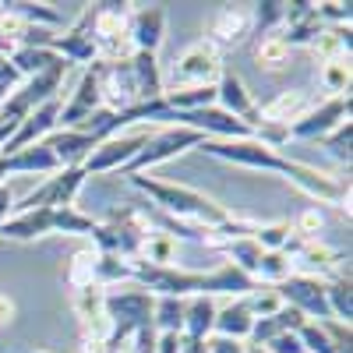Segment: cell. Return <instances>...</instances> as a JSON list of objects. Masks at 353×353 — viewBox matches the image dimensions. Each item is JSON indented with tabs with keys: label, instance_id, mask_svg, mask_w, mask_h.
I'll return each instance as SVG.
<instances>
[{
	"label": "cell",
	"instance_id": "44dd1931",
	"mask_svg": "<svg viewBox=\"0 0 353 353\" xmlns=\"http://www.w3.org/2000/svg\"><path fill=\"white\" fill-rule=\"evenodd\" d=\"M209 32H212L209 43H216V46H219V43H241V39L251 32V11H248V8H233V4L219 8Z\"/></svg>",
	"mask_w": 353,
	"mask_h": 353
},
{
	"label": "cell",
	"instance_id": "6da1fadb",
	"mask_svg": "<svg viewBox=\"0 0 353 353\" xmlns=\"http://www.w3.org/2000/svg\"><path fill=\"white\" fill-rule=\"evenodd\" d=\"M201 152L212 156V159H223V163H233V166H251V170H272V173H283L286 181L297 184V191H304L311 201L318 205H339L346 201V188L339 181H332L329 173L321 170H311V166H301L286 156H279L276 149H269L265 141L258 138H241V141H201Z\"/></svg>",
	"mask_w": 353,
	"mask_h": 353
},
{
	"label": "cell",
	"instance_id": "4316f807",
	"mask_svg": "<svg viewBox=\"0 0 353 353\" xmlns=\"http://www.w3.org/2000/svg\"><path fill=\"white\" fill-rule=\"evenodd\" d=\"M184 307H188V301H181V297H156L152 329L156 332H181L184 336Z\"/></svg>",
	"mask_w": 353,
	"mask_h": 353
},
{
	"label": "cell",
	"instance_id": "f1b7e54d",
	"mask_svg": "<svg viewBox=\"0 0 353 353\" xmlns=\"http://www.w3.org/2000/svg\"><path fill=\"white\" fill-rule=\"evenodd\" d=\"M124 279H134V265L117 258V254H99L96 251V286H110V283H124Z\"/></svg>",
	"mask_w": 353,
	"mask_h": 353
},
{
	"label": "cell",
	"instance_id": "8992f818",
	"mask_svg": "<svg viewBox=\"0 0 353 353\" xmlns=\"http://www.w3.org/2000/svg\"><path fill=\"white\" fill-rule=\"evenodd\" d=\"M201 141H205V134H198L191 128H166V131H159V134H152L149 141H145V149L124 166V173L138 176V173L152 170V166H159V163H166L173 156L188 152V149H198Z\"/></svg>",
	"mask_w": 353,
	"mask_h": 353
},
{
	"label": "cell",
	"instance_id": "b9f144b4",
	"mask_svg": "<svg viewBox=\"0 0 353 353\" xmlns=\"http://www.w3.org/2000/svg\"><path fill=\"white\" fill-rule=\"evenodd\" d=\"M325 226V216L318 212V205L314 209H304L301 216H297V223H293V233H297L301 241H314V233Z\"/></svg>",
	"mask_w": 353,
	"mask_h": 353
},
{
	"label": "cell",
	"instance_id": "7dc6e473",
	"mask_svg": "<svg viewBox=\"0 0 353 353\" xmlns=\"http://www.w3.org/2000/svg\"><path fill=\"white\" fill-rule=\"evenodd\" d=\"M11 209H14V191L8 188V184H0V226L8 223V216H11Z\"/></svg>",
	"mask_w": 353,
	"mask_h": 353
},
{
	"label": "cell",
	"instance_id": "1f68e13d",
	"mask_svg": "<svg viewBox=\"0 0 353 353\" xmlns=\"http://www.w3.org/2000/svg\"><path fill=\"white\" fill-rule=\"evenodd\" d=\"M226 254H230V265H237L241 272H248L254 279V269H258V261H261V248L254 237H237V241H230L226 244Z\"/></svg>",
	"mask_w": 353,
	"mask_h": 353
},
{
	"label": "cell",
	"instance_id": "e0dca14e",
	"mask_svg": "<svg viewBox=\"0 0 353 353\" xmlns=\"http://www.w3.org/2000/svg\"><path fill=\"white\" fill-rule=\"evenodd\" d=\"M254 290H258V283L248 272H241L237 265H230V261L216 265V269H209V272H201V279H198L201 297H212V293H237V297H248V293H254Z\"/></svg>",
	"mask_w": 353,
	"mask_h": 353
},
{
	"label": "cell",
	"instance_id": "816d5d0a",
	"mask_svg": "<svg viewBox=\"0 0 353 353\" xmlns=\"http://www.w3.org/2000/svg\"><path fill=\"white\" fill-rule=\"evenodd\" d=\"M4 68H8V57H4V53H0V71H4Z\"/></svg>",
	"mask_w": 353,
	"mask_h": 353
},
{
	"label": "cell",
	"instance_id": "7a4b0ae2",
	"mask_svg": "<svg viewBox=\"0 0 353 353\" xmlns=\"http://www.w3.org/2000/svg\"><path fill=\"white\" fill-rule=\"evenodd\" d=\"M131 184L141 191V194H149L156 205H159V212L170 216V219H181V223H191V226H201V230H226L230 226V212L223 209V205H216L209 194H201L194 188H184V184H166V181H152V176H131Z\"/></svg>",
	"mask_w": 353,
	"mask_h": 353
},
{
	"label": "cell",
	"instance_id": "4fadbf2b",
	"mask_svg": "<svg viewBox=\"0 0 353 353\" xmlns=\"http://www.w3.org/2000/svg\"><path fill=\"white\" fill-rule=\"evenodd\" d=\"M321 32H325V25H321L314 4H304V0H297V4H286L279 39H283L290 50H293V46H311Z\"/></svg>",
	"mask_w": 353,
	"mask_h": 353
},
{
	"label": "cell",
	"instance_id": "5bb4252c",
	"mask_svg": "<svg viewBox=\"0 0 353 353\" xmlns=\"http://www.w3.org/2000/svg\"><path fill=\"white\" fill-rule=\"evenodd\" d=\"M307 110H311V96L304 92V88H290V92H279L272 103L258 106V128H279V131H286L290 124H297Z\"/></svg>",
	"mask_w": 353,
	"mask_h": 353
},
{
	"label": "cell",
	"instance_id": "f6af8a7d",
	"mask_svg": "<svg viewBox=\"0 0 353 353\" xmlns=\"http://www.w3.org/2000/svg\"><path fill=\"white\" fill-rule=\"evenodd\" d=\"M205 350L209 353H248V346L241 339H226V336H209L205 339Z\"/></svg>",
	"mask_w": 353,
	"mask_h": 353
},
{
	"label": "cell",
	"instance_id": "484cf974",
	"mask_svg": "<svg viewBox=\"0 0 353 353\" xmlns=\"http://www.w3.org/2000/svg\"><path fill=\"white\" fill-rule=\"evenodd\" d=\"M131 68H134V78L141 88V103L159 99L163 96V74L156 64V53H131Z\"/></svg>",
	"mask_w": 353,
	"mask_h": 353
},
{
	"label": "cell",
	"instance_id": "f5cc1de1",
	"mask_svg": "<svg viewBox=\"0 0 353 353\" xmlns=\"http://www.w3.org/2000/svg\"><path fill=\"white\" fill-rule=\"evenodd\" d=\"M248 353H265V350L261 346H248Z\"/></svg>",
	"mask_w": 353,
	"mask_h": 353
},
{
	"label": "cell",
	"instance_id": "f35d334b",
	"mask_svg": "<svg viewBox=\"0 0 353 353\" xmlns=\"http://www.w3.org/2000/svg\"><path fill=\"white\" fill-rule=\"evenodd\" d=\"M321 85H325L329 92H336V96H346V88H350V61H329L325 68H321Z\"/></svg>",
	"mask_w": 353,
	"mask_h": 353
},
{
	"label": "cell",
	"instance_id": "52a82bcc",
	"mask_svg": "<svg viewBox=\"0 0 353 353\" xmlns=\"http://www.w3.org/2000/svg\"><path fill=\"white\" fill-rule=\"evenodd\" d=\"M279 301L297 307L304 318H314V321H329L332 311H329V301H325V279L321 276H286L279 286Z\"/></svg>",
	"mask_w": 353,
	"mask_h": 353
},
{
	"label": "cell",
	"instance_id": "2e32d148",
	"mask_svg": "<svg viewBox=\"0 0 353 353\" xmlns=\"http://www.w3.org/2000/svg\"><path fill=\"white\" fill-rule=\"evenodd\" d=\"M163 32H166V11H163V8H141V11H131L128 39H131L134 53H156L159 43H163Z\"/></svg>",
	"mask_w": 353,
	"mask_h": 353
},
{
	"label": "cell",
	"instance_id": "ac0fdd59",
	"mask_svg": "<svg viewBox=\"0 0 353 353\" xmlns=\"http://www.w3.org/2000/svg\"><path fill=\"white\" fill-rule=\"evenodd\" d=\"M46 141V149L57 156V163H61V170H68V166H81L85 159H88V152L96 149V141L88 138V134H81V131H53V134H46L43 138Z\"/></svg>",
	"mask_w": 353,
	"mask_h": 353
},
{
	"label": "cell",
	"instance_id": "ffe728a7",
	"mask_svg": "<svg viewBox=\"0 0 353 353\" xmlns=\"http://www.w3.org/2000/svg\"><path fill=\"white\" fill-rule=\"evenodd\" d=\"M304 314L297 311V307H290V304H283L276 314H269V318H254V325H251V346H265L269 339H276V336H283V332H297L301 325H304Z\"/></svg>",
	"mask_w": 353,
	"mask_h": 353
},
{
	"label": "cell",
	"instance_id": "e575fe53",
	"mask_svg": "<svg viewBox=\"0 0 353 353\" xmlns=\"http://www.w3.org/2000/svg\"><path fill=\"white\" fill-rule=\"evenodd\" d=\"M138 261H145V265H173L176 261V241L166 237V233H149Z\"/></svg>",
	"mask_w": 353,
	"mask_h": 353
},
{
	"label": "cell",
	"instance_id": "603a6c76",
	"mask_svg": "<svg viewBox=\"0 0 353 353\" xmlns=\"http://www.w3.org/2000/svg\"><path fill=\"white\" fill-rule=\"evenodd\" d=\"M8 64H11L21 78H36V74H43V71H50V68H57V64H64V57L53 53V50H46V46H18V50L8 57Z\"/></svg>",
	"mask_w": 353,
	"mask_h": 353
},
{
	"label": "cell",
	"instance_id": "277c9868",
	"mask_svg": "<svg viewBox=\"0 0 353 353\" xmlns=\"http://www.w3.org/2000/svg\"><path fill=\"white\" fill-rule=\"evenodd\" d=\"M223 74V57L219 46L201 39L191 50H184L173 61L170 74L163 78V92H176V88H201V85H216V78Z\"/></svg>",
	"mask_w": 353,
	"mask_h": 353
},
{
	"label": "cell",
	"instance_id": "f907efd6",
	"mask_svg": "<svg viewBox=\"0 0 353 353\" xmlns=\"http://www.w3.org/2000/svg\"><path fill=\"white\" fill-rule=\"evenodd\" d=\"M4 176H8V173H4V156H0V184H4Z\"/></svg>",
	"mask_w": 353,
	"mask_h": 353
},
{
	"label": "cell",
	"instance_id": "d590c367",
	"mask_svg": "<svg viewBox=\"0 0 353 353\" xmlns=\"http://www.w3.org/2000/svg\"><path fill=\"white\" fill-rule=\"evenodd\" d=\"M286 276H290V258H286L283 251H265L261 261H258V269H254V283H272V286H279Z\"/></svg>",
	"mask_w": 353,
	"mask_h": 353
},
{
	"label": "cell",
	"instance_id": "836d02e7",
	"mask_svg": "<svg viewBox=\"0 0 353 353\" xmlns=\"http://www.w3.org/2000/svg\"><path fill=\"white\" fill-rule=\"evenodd\" d=\"M96 226H99V223H96L92 216L78 212L74 205H64V209H53V233H88V237H92Z\"/></svg>",
	"mask_w": 353,
	"mask_h": 353
},
{
	"label": "cell",
	"instance_id": "60d3db41",
	"mask_svg": "<svg viewBox=\"0 0 353 353\" xmlns=\"http://www.w3.org/2000/svg\"><path fill=\"white\" fill-rule=\"evenodd\" d=\"M244 304H248V311L254 314V318H269V314H276L279 307H283V301H279V293L276 290H254V293H248L244 297Z\"/></svg>",
	"mask_w": 353,
	"mask_h": 353
},
{
	"label": "cell",
	"instance_id": "681fc988",
	"mask_svg": "<svg viewBox=\"0 0 353 353\" xmlns=\"http://www.w3.org/2000/svg\"><path fill=\"white\" fill-rule=\"evenodd\" d=\"M181 353H209V350H205V339H191V336H184V339H181Z\"/></svg>",
	"mask_w": 353,
	"mask_h": 353
},
{
	"label": "cell",
	"instance_id": "83f0119b",
	"mask_svg": "<svg viewBox=\"0 0 353 353\" xmlns=\"http://www.w3.org/2000/svg\"><path fill=\"white\" fill-rule=\"evenodd\" d=\"M68 286H71V290L96 286V251H92V248L74 251V258H71V265H68Z\"/></svg>",
	"mask_w": 353,
	"mask_h": 353
},
{
	"label": "cell",
	"instance_id": "cb8c5ba5",
	"mask_svg": "<svg viewBox=\"0 0 353 353\" xmlns=\"http://www.w3.org/2000/svg\"><path fill=\"white\" fill-rule=\"evenodd\" d=\"M251 325H254V314L248 311L244 301H233L226 307L216 311V325H212V336H226V339H248L251 336Z\"/></svg>",
	"mask_w": 353,
	"mask_h": 353
},
{
	"label": "cell",
	"instance_id": "7c38bea8",
	"mask_svg": "<svg viewBox=\"0 0 353 353\" xmlns=\"http://www.w3.org/2000/svg\"><path fill=\"white\" fill-rule=\"evenodd\" d=\"M216 106L226 110L230 117H237V121L248 124L251 131L258 128V103L251 99V92L244 88V81L233 74V71H226V68H223V74H219V81H216Z\"/></svg>",
	"mask_w": 353,
	"mask_h": 353
},
{
	"label": "cell",
	"instance_id": "bcb514c9",
	"mask_svg": "<svg viewBox=\"0 0 353 353\" xmlns=\"http://www.w3.org/2000/svg\"><path fill=\"white\" fill-rule=\"evenodd\" d=\"M181 332H156V353H181Z\"/></svg>",
	"mask_w": 353,
	"mask_h": 353
},
{
	"label": "cell",
	"instance_id": "8fae6325",
	"mask_svg": "<svg viewBox=\"0 0 353 353\" xmlns=\"http://www.w3.org/2000/svg\"><path fill=\"white\" fill-rule=\"evenodd\" d=\"M57 117H61V96H53L50 103H43V106H36L32 113H28L25 124L14 131V138L4 145V149H0V156H14V152L28 149V145H39L46 134H53Z\"/></svg>",
	"mask_w": 353,
	"mask_h": 353
},
{
	"label": "cell",
	"instance_id": "3957f363",
	"mask_svg": "<svg viewBox=\"0 0 353 353\" xmlns=\"http://www.w3.org/2000/svg\"><path fill=\"white\" fill-rule=\"evenodd\" d=\"M152 307H156V297H152L149 290H141V286L103 293V311H106L110 325H113L106 346L124 343V339H131L141 325H149V321H152Z\"/></svg>",
	"mask_w": 353,
	"mask_h": 353
},
{
	"label": "cell",
	"instance_id": "8d00e7d4",
	"mask_svg": "<svg viewBox=\"0 0 353 353\" xmlns=\"http://www.w3.org/2000/svg\"><path fill=\"white\" fill-rule=\"evenodd\" d=\"M297 339H301L304 353H336V346H332L329 332L321 329L318 321H304V325L297 329Z\"/></svg>",
	"mask_w": 353,
	"mask_h": 353
},
{
	"label": "cell",
	"instance_id": "7bdbcfd3",
	"mask_svg": "<svg viewBox=\"0 0 353 353\" xmlns=\"http://www.w3.org/2000/svg\"><path fill=\"white\" fill-rule=\"evenodd\" d=\"M314 11H318V18H321V25L325 21H336V28H350V4H314Z\"/></svg>",
	"mask_w": 353,
	"mask_h": 353
},
{
	"label": "cell",
	"instance_id": "74e56055",
	"mask_svg": "<svg viewBox=\"0 0 353 353\" xmlns=\"http://www.w3.org/2000/svg\"><path fill=\"white\" fill-rule=\"evenodd\" d=\"M293 237V226L290 223H272V226H258L254 230V241L261 251H283V244Z\"/></svg>",
	"mask_w": 353,
	"mask_h": 353
},
{
	"label": "cell",
	"instance_id": "d6a6232c",
	"mask_svg": "<svg viewBox=\"0 0 353 353\" xmlns=\"http://www.w3.org/2000/svg\"><path fill=\"white\" fill-rule=\"evenodd\" d=\"M283 11L286 4H279V0H261V4H254L251 11V28H254V36H272L276 28H283Z\"/></svg>",
	"mask_w": 353,
	"mask_h": 353
},
{
	"label": "cell",
	"instance_id": "d4e9b609",
	"mask_svg": "<svg viewBox=\"0 0 353 353\" xmlns=\"http://www.w3.org/2000/svg\"><path fill=\"white\" fill-rule=\"evenodd\" d=\"M216 301L212 297H191L188 307H184V336L191 339H209L212 336V325H216Z\"/></svg>",
	"mask_w": 353,
	"mask_h": 353
},
{
	"label": "cell",
	"instance_id": "f546056e",
	"mask_svg": "<svg viewBox=\"0 0 353 353\" xmlns=\"http://www.w3.org/2000/svg\"><path fill=\"white\" fill-rule=\"evenodd\" d=\"M325 301H329L332 321H339V325H350V318H353V290H350V279L325 283Z\"/></svg>",
	"mask_w": 353,
	"mask_h": 353
},
{
	"label": "cell",
	"instance_id": "7402d4cb",
	"mask_svg": "<svg viewBox=\"0 0 353 353\" xmlns=\"http://www.w3.org/2000/svg\"><path fill=\"white\" fill-rule=\"evenodd\" d=\"M4 173H61V163L46 149V141H39L14 156H4Z\"/></svg>",
	"mask_w": 353,
	"mask_h": 353
},
{
	"label": "cell",
	"instance_id": "5b68a950",
	"mask_svg": "<svg viewBox=\"0 0 353 353\" xmlns=\"http://www.w3.org/2000/svg\"><path fill=\"white\" fill-rule=\"evenodd\" d=\"M92 74H96V85H99L103 110L124 113V110L141 103V88H138V78H134V68H131V57L128 61H96Z\"/></svg>",
	"mask_w": 353,
	"mask_h": 353
},
{
	"label": "cell",
	"instance_id": "9a60e30c",
	"mask_svg": "<svg viewBox=\"0 0 353 353\" xmlns=\"http://www.w3.org/2000/svg\"><path fill=\"white\" fill-rule=\"evenodd\" d=\"M96 110H103V99H99V85H96V74L92 68H88L74 88V96L68 106H61V117H57V124H64V131H78L88 117H92Z\"/></svg>",
	"mask_w": 353,
	"mask_h": 353
},
{
	"label": "cell",
	"instance_id": "c3c4849f",
	"mask_svg": "<svg viewBox=\"0 0 353 353\" xmlns=\"http://www.w3.org/2000/svg\"><path fill=\"white\" fill-rule=\"evenodd\" d=\"M11 318H14V304H11L8 297H0V329H8Z\"/></svg>",
	"mask_w": 353,
	"mask_h": 353
},
{
	"label": "cell",
	"instance_id": "d6986e66",
	"mask_svg": "<svg viewBox=\"0 0 353 353\" xmlns=\"http://www.w3.org/2000/svg\"><path fill=\"white\" fill-rule=\"evenodd\" d=\"M46 233H53V209H28L0 226L4 241H36V237H46Z\"/></svg>",
	"mask_w": 353,
	"mask_h": 353
},
{
	"label": "cell",
	"instance_id": "ba28073f",
	"mask_svg": "<svg viewBox=\"0 0 353 353\" xmlns=\"http://www.w3.org/2000/svg\"><path fill=\"white\" fill-rule=\"evenodd\" d=\"M152 134L149 131H134V134H113L106 141H99L92 152H88V159L81 163L85 176L88 173H110V170H124L141 149L145 141H149Z\"/></svg>",
	"mask_w": 353,
	"mask_h": 353
},
{
	"label": "cell",
	"instance_id": "ab89813d",
	"mask_svg": "<svg viewBox=\"0 0 353 353\" xmlns=\"http://www.w3.org/2000/svg\"><path fill=\"white\" fill-rule=\"evenodd\" d=\"M350 141H353V124L350 121H343L336 131H329L325 138H321V145L336 156V159H343V163H350Z\"/></svg>",
	"mask_w": 353,
	"mask_h": 353
},
{
	"label": "cell",
	"instance_id": "4dcf8cb0",
	"mask_svg": "<svg viewBox=\"0 0 353 353\" xmlns=\"http://www.w3.org/2000/svg\"><path fill=\"white\" fill-rule=\"evenodd\" d=\"M254 61H258L261 68H269V71H279V68L290 64V46L279 39V32L261 36L258 46H254Z\"/></svg>",
	"mask_w": 353,
	"mask_h": 353
},
{
	"label": "cell",
	"instance_id": "9c48e42d",
	"mask_svg": "<svg viewBox=\"0 0 353 353\" xmlns=\"http://www.w3.org/2000/svg\"><path fill=\"white\" fill-rule=\"evenodd\" d=\"M350 117V96H332L329 103L311 106L297 124L286 128V138H297V141H318L325 138L329 131H336L343 121Z\"/></svg>",
	"mask_w": 353,
	"mask_h": 353
},
{
	"label": "cell",
	"instance_id": "ee69618b",
	"mask_svg": "<svg viewBox=\"0 0 353 353\" xmlns=\"http://www.w3.org/2000/svg\"><path fill=\"white\" fill-rule=\"evenodd\" d=\"M261 350H265V353H304V346H301L297 332H283V336L269 339V343H265Z\"/></svg>",
	"mask_w": 353,
	"mask_h": 353
},
{
	"label": "cell",
	"instance_id": "30bf717a",
	"mask_svg": "<svg viewBox=\"0 0 353 353\" xmlns=\"http://www.w3.org/2000/svg\"><path fill=\"white\" fill-rule=\"evenodd\" d=\"M50 50L61 53L68 64H96L99 61V46H96V36H92V8H85L64 36H53Z\"/></svg>",
	"mask_w": 353,
	"mask_h": 353
}]
</instances>
